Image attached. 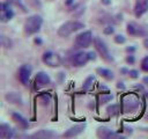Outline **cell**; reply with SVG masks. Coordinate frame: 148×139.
<instances>
[{"mask_svg": "<svg viewBox=\"0 0 148 139\" xmlns=\"http://www.w3.org/2000/svg\"><path fill=\"white\" fill-rule=\"evenodd\" d=\"M118 109H119V107H118L117 104H112L111 107H109V108L106 109V111H108V114H109V115L113 116V115H116V114L119 111Z\"/></svg>", "mask_w": 148, "mask_h": 139, "instance_id": "7402d4cb", "label": "cell"}, {"mask_svg": "<svg viewBox=\"0 0 148 139\" xmlns=\"http://www.w3.org/2000/svg\"><path fill=\"white\" fill-rule=\"evenodd\" d=\"M94 45H95L96 51L99 53V56H101L104 60H106V61H112V60H113V58H112V56H111V53H110V51H109L106 44H105L99 37H95V38H94Z\"/></svg>", "mask_w": 148, "mask_h": 139, "instance_id": "277c9868", "label": "cell"}, {"mask_svg": "<svg viewBox=\"0 0 148 139\" xmlns=\"http://www.w3.org/2000/svg\"><path fill=\"white\" fill-rule=\"evenodd\" d=\"M125 37L123 36V35H116L114 36V42L116 43H118V44H123V43H125Z\"/></svg>", "mask_w": 148, "mask_h": 139, "instance_id": "d4e9b609", "label": "cell"}, {"mask_svg": "<svg viewBox=\"0 0 148 139\" xmlns=\"http://www.w3.org/2000/svg\"><path fill=\"white\" fill-rule=\"evenodd\" d=\"M128 74H130V76H132V78H138V76H139V73H138V71H135V70L128 71Z\"/></svg>", "mask_w": 148, "mask_h": 139, "instance_id": "83f0119b", "label": "cell"}, {"mask_svg": "<svg viewBox=\"0 0 148 139\" xmlns=\"http://www.w3.org/2000/svg\"><path fill=\"white\" fill-rule=\"evenodd\" d=\"M15 136L14 133V130L6 123H2L0 125V138L2 139H9V138H13Z\"/></svg>", "mask_w": 148, "mask_h": 139, "instance_id": "9a60e30c", "label": "cell"}, {"mask_svg": "<svg viewBox=\"0 0 148 139\" xmlns=\"http://www.w3.org/2000/svg\"><path fill=\"white\" fill-rule=\"evenodd\" d=\"M91 42H94L92 39V34L90 30H86V31H82L80 32L76 38H75V44L77 47H81V49H86V47H89Z\"/></svg>", "mask_w": 148, "mask_h": 139, "instance_id": "5b68a950", "label": "cell"}, {"mask_svg": "<svg viewBox=\"0 0 148 139\" xmlns=\"http://www.w3.org/2000/svg\"><path fill=\"white\" fill-rule=\"evenodd\" d=\"M113 32V27H106L105 29H104V34H106V35H109V34H112Z\"/></svg>", "mask_w": 148, "mask_h": 139, "instance_id": "f1b7e54d", "label": "cell"}, {"mask_svg": "<svg viewBox=\"0 0 148 139\" xmlns=\"http://www.w3.org/2000/svg\"><path fill=\"white\" fill-rule=\"evenodd\" d=\"M143 44H145V46H146V47H148V39H145Z\"/></svg>", "mask_w": 148, "mask_h": 139, "instance_id": "1f68e13d", "label": "cell"}, {"mask_svg": "<svg viewBox=\"0 0 148 139\" xmlns=\"http://www.w3.org/2000/svg\"><path fill=\"white\" fill-rule=\"evenodd\" d=\"M82 28H84V24L80 21H67L59 27L58 36L65 38V37H68L69 35H72L73 32H75Z\"/></svg>", "mask_w": 148, "mask_h": 139, "instance_id": "6da1fadb", "label": "cell"}, {"mask_svg": "<svg viewBox=\"0 0 148 139\" xmlns=\"http://www.w3.org/2000/svg\"><path fill=\"white\" fill-rule=\"evenodd\" d=\"M12 118H13V120H14L20 127H22V129H28V127H29L28 120H27L22 115L17 114V112H13V114H12Z\"/></svg>", "mask_w": 148, "mask_h": 139, "instance_id": "e0dca14e", "label": "cell"}, {"mask_svg": "<svg viewBox=\"0 0 148 139\" xmlns=\"http://www.w3.org/2000/svg\"><path fill=\"white\" fill-rule=\"evenodd\" d=\"M117 86H118V87H119V88H124V86H123V85H121V82H119V83H118V85H117Z\"/></svg>", "mask_w": 148, "mask_h": 139, "instance_id": "d6a6232c", "label": "cell"}, {"mask_svg": "<svg viewBox=\"0 0 148 139\" xmlns=\"http://www.w3.org/2000/svg\"><path fill=\"white\" fill-rule=\"evenodd\" d=\"M123 105H124V111L130 112V111L136 110L140 105V102L134 94H128L123 98Z\"/></svg>", "mask_w": 148, "mask_h": 139, "instance_id": "ba28073f", "label": "cell"}, {"mask_svg": "<svg viewBox=\"0 0 148 139\" xmlns=\"http://www.w3.org/2000/svg\"><path fill=\"white\" fill-rule=\"evenodd\" d=\"M84 129H86V123H81V124L71 126L68 130H66V132L64 133V137H66V138L76 137V136H79L80 133H82V132L84 131Z\"/></svg>", "mask_w": 148, "mask_h": 139, "instance_id": "5bb4252c", "label": "cell"}, {"mask_svg": "<svg viewBox=\"0 0 148 139\" xmlns=\"http://www.w3.org/2000/svg\"><path fill=\"white\" fill-rule=\"evenodd\" d=\"M8 2H9V3H15L16 6H20L21 8H23V9L25 10V7L23 6V3H22L21 0H8Z\"/></svg>", "mask_w": 148, "mask_h": 139, "instance_id": "484cf974", "label": "cell"}, {"mask_svg": "<svg viewBox=\"0 0 148 139\" xmlns=\"http://www.w3.org/2000/svg\"><path fill=\"white\" fill-rule=\"evenodd\" d=\"M6 100L13 104H22V96L18 94V93H15V92H10V93H7L6 94Z\"/></svg>", "mask_w": 148, "mask_h": 139, "instance_id": "ac0fdd59", "label": "cell"}, {"mask_svg": "<svg viewBox=\"0 0 148 139\" xmlns=\"http://www.w3.org/2000/svg\"><path fill=\"white\" fill-rule=\"evenodd\" d=\"M126 61H127V63L133 64V63H134V57H133V56H128V57L126 58Z\"/></svg>", "mask_w": 148, "mask_h": 139, "instance_id": "f546056e", "label": "cell"}, {"mask_svg": "<svg viewBox=\"0 0 148 139\" xmlns=\"http://www.w3.org/2000/svg\"><path fill=\"white\" fill-rule=\"evenodd\" d=\"M96 72L101 75V76H103L104 79H106V80H113L114 79V74H113V72L111 71V70H109V68H104V67H98L97 70H96Z\"/></svg>", "mask_w": 148, "mask_h": 139, "instance_id": "d6986e66", "label": "cell"}, {"mask_svg": "<svg viewBox=\"0 0 148 139\" xmlns=\"http://www.w3.org/2000/svg\"><path fill=\"white\" fill-rule=\"evenodd\" d=\"M39 97H43V102H45L46 104L50 102V98H51L49 94L46 95V93H43V94H40V95H39Z\"/></svg>", "mask_w": 148, "mask_h": 139, "instance_id": "4316f807", "label": "cell"}, {"mask_svg": "<svg viewBox=\"0 0 148 139\" xmlns=\"http://www.w3.org/2000/svg\"><path fill=\"white\" fill-rule=\"evenodd\" d=\"M94 80H95V76H94V75H90V76H88V78L86 79V81L83 82V86H82V88H83L84 90L89 89V88L91 87V83L94 82Z\"/></svg>", "mask_w": 148, "mask_h": 139, "instance_id": "ffe728a7", "label": "cell"}, {"mask_svg": "<svg viewBox=\"0 0 148 139\" xmlns=\"http://www.w3.org/2000/svg\"><path fill=\"white\" fill-rule=\"evenodd\" d=\"M141 68L148 73V56H146L142 60H141Z\"/></svg>", "mask_w": 148, "mask_h": 139, "instance_id": "603a6c76", "label": "cell"}, {"mask_svg": "<svg viewBox=\"0 0 148 139\" xmlns=\"http://www.w3.org/2000/svg\"><path fill=\"white\" fill-rule=\"evenodd\" d=\"M42 60L45 65H47L50 67H58L61 64L60 56L53 51H45L42 56Z\"/></svg>", "mask_w": 148, "mask_h": 139, "instance_id": "8992f818", "label": "cell"}, {"mask_svg": "<svg viewBox=\"0 0 148 139\" xmlns=\"http://www.w3.org/2000/svg\"><path fill=\"white\" fill-rule=\"evenodd\" d=\"M43 19L39 15H31L29 16L24 22V31L28 35H34L38 32L42 28Z\"/></svg>", "mask_w": 148, "mask_h": 139, "instance_id": "7a4b0ae2", "label": "cell"}, {"mask_svg": "<svg viewBox=\"0 0 148 139\" xmlns=\"http://www.w3.org/2000/svg\"><path fill=\"white\" fill-rule=\"evenodd\" d=\"M111 1L110 0H102V3H105V5H109Z\"/></svg>", "mask_w": 148, "mask_h": 139, "instance_id": "4dcf8cb0", "label": "cell"}, {"mask_svg": "<svg viewBox=\"0 0 148 139\" xmlns=\"http://www.w3.org/2000/svg\"><path fill=\"white\" fill-rule=\"evenodd\" d=\"M112 98H113V96H112L111 94H103V95L99 96V102H101L102 104H104V103H106V102H110Z\"/></svg>", "mask_w": 148, "mask_h": 139, "instance_id": "44dd1931", "label": "cell"}, {"mask_svg": "<svg viewBox=\"0 0 148 139\" xmlns=\"http://www.w3.org/2000/svg\"><path fill=\"white\" fill-rule=\"evenodd\" d=\"M147 12H148V0H136L134 5L135 17H140Z\"/></svg>", "mask_w": 148, "mask_h": 139, "instance_id": "8fae6325", "label": "cell"}, {"mask_svg": "<svg viewBox=\"0 0 148 139\" xmlns=\"http://www.w3.org/2000/svg\"><path fill=\"white\" fill-rule=\"evenodd\" d=\"M126 30H127V34H130L132 36H139V37L148 36V27L138 24L135 22H128Z\"/></svg>", "mask_w": 148, "mask_h": 139, "instance_id": "52a82bcc", "label": "cell"}, {"mask_svg": "<svg viewBox=\"0 0 148 139\" xmlns=\"http://www.w3.org/2000/svg\"><path fill=\"white\" fill-rule=\"evenodd\" d=\"M14 10L12 9L9 2H1L0 5V20L1 22H8L13 19Z\"/></svg>", "mask_w": 148, "mask_h": 139, "instance_id": "9c48e42d", "label": "cell"}, {"mask_svg": "<svg viewBox=\"0 0 148 139\" xmlns=\"http://www.w3.org/2000/svg\"><path fill=\"white\" fill-rule=\"evenodd\" d=\"M143 81H145V82H148V78H147V76H146V78H145V79H143Z\"/></svg>", "mask_w": 148, "mask_h": 139, "instance_id": "836d02e7", "label": "cell"}, {"mask_svg": "<svg viewBox=\"0 0 148 139\" xmlns=\"http://www.w3.org/2000/svg\"><path fill=\"white\" fill-rule=\"evenodd\" d=\"M51 82V79L49 76V74H46L45 72H38L36 78H35V86L36 88H42L47 86Z\"/></svg>", "mask_w": 148, "mask_h": 139, "instance_id": "4fadbf2b", "label": "cell"}, {"mask_svg": "<svg viewBox=\"0 0 148 139\" xmlns=\"http://www.w3.org/2000/svg\"><path fill=\"white\" fill-rule=\"evenodd\" d=\"M31 72H32V67L29 64H23L18 68V79L24 86H27L29 83V80H30V76H31Z\"/></svg>", "mask_w": 148, "mask_h": 139, "instance_id": "30bf717a", "label": "cell"}, {"mask_svg": "<svg viewBox=\"0 0 148 139\" xmlns=\"http://www.w3.org/2000/svg\"><path fill=\"white\" fill-rule=\"evenodd\" d=\"M30 137H31V138H43V139L46 138V139H49V138H54V137H57V133L53 132V131H51V130H39V131L32 133Z\"/></svg>", "mask_w": 148, "mask_h": 139, "instance_id": "2e32d148", "label": "cell"}, {"mask_svg": "<svg viewBox=\"0 0 148 139\" xmlns=\"http://www.w3.org/2000/svg\"><path fill=\"white\" fill-rule=\"evenodd\" d=\"M96 57H95V53L94 52H84V51H77V52H75L73 56H72V58H71V60H72V64H73V66H75V67H80V66H83V65H86L90 59H95Z\"/></svg>", "mask_w": 148, "mask_h": 139, "instance_id": "3957f363", "label": "cell"}, {"mask_svg": "<svg viewBox=\"0 0 148 139\" xmlns=\"http://www.w3.org/2000/svg\"><path fill=\"white\" fill-rule=\"evenodd\" d=\"M97 136L99 138H106V139H109V138H124V136L118 134L105 126H99L97 129Z\"/></svg>", "mask_w": 148, "mask_h": 139, "instance_id": "7c38bea8", "label": "cell"}, {"mask_svg": "<svg viewBox=\"0 0 148 139\" xmlns=\"http://www.w3.org/2000/svg\"><path fill=\"white\" fill-rule=\"evenodd\" d=\"M1 44H2V46H5V47H10V45H12V43H10V41L9 39H7L5 36H1Z\"/></svg>", "mask_w": 148, "mask_h": 139, "instance_id": "cb8c5ba5", "label": "cell"}]
</instances>
